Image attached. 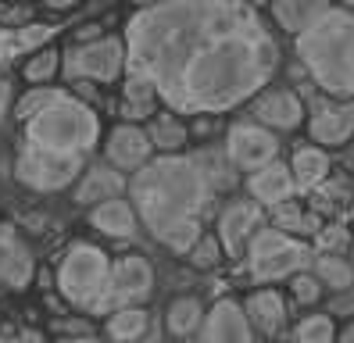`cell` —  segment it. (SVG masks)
<instances>
[{
  "mask_svg": "<svg viewBox=\"0 0 354 343\" xmlns=\"http://www.w3.org/2000/svg\"><path fill=\"white\" fill-rule=\"evenodd\" d=\"M126 68L179 115H215L258 97L279 47L251 0H154L126 26Z\"/></svg>",
  "mask_w": 354,
  "mask_h": 343,
  "instance_id": "obj_1",
  "label": "cell"
},
{
  "mask_svg": "<svg viewBox=\"0 0 354 343\" xmlns=\"http://www.w3.org/2000/svg\"><path fill=\"white\" fill-rule=\"evenodd\" d=\"M129 193L143 225L176 254H190L204 229V214L215 201V186L207 183L197 158L179 150L158 161H143L129 183Z\"/></svg>",
  "mask_w": 354,
  "mask_h": 343,
  "instance_id": "obj_2",
  "label": "cell"
},
{
  "mask_svg": "<svg viewBox=\"0 0 354 343\" xmlns=\"http://www.w3.org/2000/svg\"><path fill=\"white\" fill-rule=\"evenodd\" d=\"M297 57L326 97L354 100V15L329 8L304 33L294 36Z\"/></svg>",
  "mask_w": 354,
  "mask_h": 343,
  "instance_id": "obj_3",
  "label": "cell"
},
{
  "mask_svg": "<svg viewBox=\"0 0 354 343\" xmlns=\"http://www.w3.org/2000/svg\"><path fill=\"white\" fill-rule=\"evenodd\" d=\"M97 140H100V118L93 115V107L61 90L32 118H26V143L47 147V150L90 154Z\"/></svg>",
  "mask_w": 354,
  "mask_h": 343,
  "instance_id": "obj_4",
  "label": "cell"
},
{
  "mask_svg": "<svg viewBox=\"0 0 354 343\" xmlns=\"http://www.w3.org/2000/svg\"><path fill=\"white\" fill-rule=\"evenodd\" d=\"M111 279V257L93 243H72L57 265V290L72 308L104 315V297H108Z\"/></svg>",
  "mask_w": 354,
  "mask_h": 343,
  "instance_id": "obj_5",
  "label": "cell"
},
{
  "mask_svg": "<svg viewBox=\"0 0 354 343\" xmlns=\"http://www.w3.org/2000/svg\"><path fill=\"white\" fill-rule=\"evenodd\" d=\"M315 250L308 243L294 240L286 229L272 225V229H254L251 240H247V265H251V275L261 279V283H276V279H290L294 272L308 268Z\"/></svg>",
  "mask_w": 354,
  "mask_h": 343,
  "instance_id": "obj_6",
  "label": "cell"
},
{
  "mask_svg": "<svg viewBox=\"0 0 354 343\" xmlns=\"http://www.w3.org/2000/svg\"><path fill=\"white\" fill-rule=\"evenodd\" d=\"M82 168H86V154H65V150H47L36 143H22V150L15 158L18 183L36 189V193L65 189L68 183L79 179Z\"/></svg>",
  "mask_w": 354,
  "mask_h": 343,
  "instance_id": "obj_7",
  "label": "cell"
},
{
  "mask_svg": "<svg viewBox=\"0 0 354 343\" xmlns=\"http://www.w3.org/2000/svg\"><path fill=\"white\" fill-rule=\"evenodd\" d=\"M126 43L118 36H93V43H82V47L65 54V75L75 79H90V82H115L126 72Z\"/></svg>",
  "mask_w": 354,
  "mask_h": 343,
  "instance_id": "obj_8",
  "label": "cell"
},
{
  "mask_svg": "<svg viewBox=\"0 0 354 343\" xmlns=\"http://www.w3.org/2000/svg\"><path fill=\"white\" fill-rule=\"evenodd\" d=\"M154 290V268L147 257L126 254L111 261V279H108V297H104V315H111L115 308L143 304Z\"/></svg>",
  "mask_w": 354,
  "mask_h": 343,
  "instance_id": "obj_9",
  "label": "cell"
},
{
  "mask_svg": "<svg viewBox=\"0 0 354 343\" xmlns=\"http://www.w3.org/2000/svg\"><path fill=\"white\" fill-rule=\"evenodd\" d=\"M225 158L243 172H254L268 161H276L279 158L276 129H268L261 122H236L225 136Z\"/></svg>",
  "mask_w": 354,
  "mask_h": 343,
  "instance_id": "obj_10",
  "label": "cell"
},
{
  "mask_svg": "<svg viewBox=\"0 0 354 343\" xmlns=\"http://www.w3.org/2000/svg\"><path fill=\"white\" fill-rule=\"evenodd\" d=\"M311 143L319 147H340L354 136V100H319L308 118Z\"/></svg>",
  "mask_w": 354,
  "mask_h": 343,
  "instance_id": "obj_11",
  "label": "cell"
},
{
  "mask_svg": "<svg viewBox=\"0 0 354 343\" xmlns=\"http://www.w3.org/2000/svg\"><path fill=\"white\" fill-rule=\"evenodd\" d=\"M201 340L204 343H247V340H254L251 318H247L243 304H236V300H229V297L215 300V308L201 322Z\"/></svg>",
  "mask_w": 354,
  "mask_h": 343,
  "instance_id": "obj_12",
  "label": "cell"
},
{
  "mask_svg": "<svg viewBox=\"0 0 354 343\" xmlns=\"http://www.w3.org/2000/svg\"><path fill=\"white\" fill-rule=\"evenodd\" d=\"M104 150H108V161L122 172H136L143 161H151V133L147 129H140L136 122H126V125H115L108 143H104Z\"/></svg>",
  "mask_w": 354,
  "mask_h": 343,
  "instance_id": "obj_13",
  "label": "cell"
},
{
  "mask_svg": "<svg viewBox=\"0 0 354 343\" xmlns=\"http://www.w3.org/2000/svg\"><path fill=\"white\" fill-rule=\"evenodd\" d=\"M32 272H36L32 250L18 240L11 222H0V283L11 290H26Z\"/></svg>",
  "mask_w": 354,
  "mask_h": 343,
  "instance_id": "obj_14",
  "label": "cell"
},
{
  "mask_svg": "<svg viewBox=\"0 0 354 343\" xmlns=\"http://www.w3.org/2000/svg\"><path fill=\"white\" fill-rule=\"evenodd\" d=\"M304 100L297 90H265L254 100V118L268 129H279V133H290L304 122Z\"/></svg>",
  "mask_w": 354,
  "mask_h": 343,
  "instance_id": "obj_15",
  "label": "cell"
},
{
  "mask_svg": "<svg viewBox=\"0 0 354 343\" xmlns=\"http://www.w3.org/2000/svg\"><path fill=\"white\" fill-rule=\"evenodd\" d=\"M258 225H261V204L258 201H233L218 214V240L229 254H240Z\"/></svg>",
  "mask_w": 354,
  "mask_h": 343,
  "instance_id": "obj_16",
  "label": "cell"
},
{
  "mask_svg": "<svg viewBox=\"0 0 354 343\" xmlns=\"http://www.w3.org/2000/svg\"><path fill=\"white\" fill-rule=\"evenodd\" d=\"M247 189H251V197L261 204V207H272L279 201H290L294 197V172H290V165H283L279 158L276 161H268L261 168L251 172V179H247Z\"/></svg>",
  "mask_w": 354,
  "mask_h": 343,
  "instance_id": "obj_17",
  "label": "cell"
},
{
  "mask_svg": "<svg viewBox=\"0 0 354 343\" xmlns=\"http://www.w3.org/2000/svg\"><path fill=\"white\" fill-rule=\"evenodd\" d=\"M90 222H93V229L104 232V236H115V240H129V236L136 232L140 214H136V207H133L129 201H122V193H118V197H108V201L93 204Z\"/></svg>",
  "mask_w": 354,
  "mask_h": 343,
  "instance_id": "obj_18",
  "label": "cell"
},
{
  "mask_svg": "<svg viewBox=\"0 0 354 343\" xmlns=\"http://www.w3.org/2000/svg\"><path fill=\"white\" fill-rule=\"evenodd\" d=\"M118 193H126V176H122V168H115L111 161L108 165H93V168H82V183L75 189V201L79 204H100L108 197H118Z\"/></svg>",
  "mask_w": 354,
  "mask_h": 343,
  "instance_id": "obj_19",
  "label": "cell"
},
{
  "mask_svg": "<svg viewBox=\"0 0 354 343\" xmlns=\"http://www.w3.org/2000/svg\"><path fill=\"white\" fill-rule=\"evenodd\" d=\"M247 318H251V329L261 333V336H276L283 326H286V304L276 290H258L247 297L243 304Z\"/></svg>",
  "mask_w": 354,
  "mask_h": 343,
  "instance_id": "obj_20",
  "label": "cell"
},
{
  "mask_svg": "<svg viewBox=\"0 0 354 343\" xmlns=\"http://www.w3.org/2000/svg\"><path fill=\"white\" fill-rule=\"evenodd\" d=\"M158 100H161V97H158V86L143 75V72L126 68V86H122V115H126L129 122L151 118Z\"/></svg>",
  "mask_w": 354,
  "mask_h": 343,
  "instance_id": "obj_21",
  "label": "cell"
},
{
  "mask_svg": "<svg viewBox=\"0 0 354 343\" xmlns=\"http://www.w3.org/2000/svg\"><path fill=\"white\" fill-rule=\"evenodd\" d=\"M268 4H272V18L279 21V29H286L290 36L304 33L311 21L333 8L329 0H268Z\"/></svg>",
  "mask_w": 354,
  "mask_h": 343,
  "instance_id": "obj_22",
  "label": "cell"
},
{
  "mask_svg": "<svg viewBox=\"0 0 354 343\" xmlns=\"http://www.w3.org/2000/svg\"><path fill=\"white\" fill-rule=\"evenodd\" d=\"M290 172H294V183H297L301 189L319 186V183L326 179V172H329V158H326V150H322V147H301V150H294Z\"/></svg>",
  "mask_w": 354,
  "mask_h": 343,
  "instance_id": "obj_23",
  "label": "cell"
},
{
  "mask_svg": "<svg viewBox=\"0 0 354 343\" xmlns=\"http://www.w3.org/2000/svg\"><path fill=\"white\" fill-rule=\"evenodd\" d=\"M151 143H154V150H165V154H176V150H183V143H186V125H183V118H179V111H161V115H154L151 118Z\"/></svg>",
  "mask_w": 354,
  "mask_h": 343,
  "instance_id": "obj_24",
  "label": "cell"
},
{
  "mask_svg": "<svg viewBox=\"0 0 354 343\" xmlns=\"http://www.w3.org/2000/svg\"><path fill=\"white\" fill-rule=\"evenodd\" d=\"M201 322H204V304L197 297L172 300L169 315H165V326H169L172 336H194V333H201Z\"/></svg>",
  "mask_w": 354,
  "mask_h": 343,
  "instance_id": "obj_25",
  "label": "cell"
},
{
  "mask_svg": "<svg viewBox=\"0 0 354 343\" xmlns=\"http://www.w3.org/2000/svg\"><path fill=\"white\" fill-rule=\"evenodd\" d=\"M311 268H315V275L322 279V286H329V290L354 286V265L347 261V257H340V254L319 250L315 257H311Z\"/></svg>",
  "mask_w": 354,
  "mask_h": 343,
  "instance_id": "obj_26",
  "label": "cell"
},
{
  "mask_svg": "<svg viewBox=\"0 0 354 343\" xmlns=\"http://www.w3.org/2000/svg\"><path fill=\"white\" fill-rule=\"evenodd\" d=\"M151 329V318L140 304H129V308H115L108 315V336L111 340H140L143 333Z\"/></svg>",
  "mask_w": 354,
  "mask_h": 343,
  "instance_id": "obj_27",
  "label": "cell"
},
{
  "mask_svg": "<svg viewBox=\"0 0 354 343\" xmlns=\"http://www.w3.org/2000/svg\"><path fill=\"white\" fill-rule=\"evenodd\" d=\"M194 158H197V165L204 168L207 183H212L215 189H229L236 183V165L225 154H218V150H201V154H194Z\"/></svg>",
  "mask_w": 354,
  "mask_h": 343,
  "instance_id": "obj_28",
  "label": "cell"
},
{
  "mask_svg": "<svg viewBox=\"0 0 354 343\" xmlns=\"http://www.w3.org/2000/svg\"><path fill=\"white\" fill-rule=\"evenodd\" d=\"M294 336L301 343H329V340H337V326H333V315H308L297 322V329Z\"/></svg>",
  "mask_w": 354,
  "mask_h": 343,
  "instance_id": "obj_29",
  "label": "cell"
},
{
  "mask_svg": "<svg viewBox=\"0 0 354 343\" xmlns=\"http://www.w3.org/2000/svg\"><path fill=\"white\" fill-rule=\"evenodd\" d=\"M57 68H61V50L39 47V50H32V57L26 61V79H29V82H47V79L57 75Z\"/></svg>",
  "mask_w": 354,
  "mask_h": 343,
  "instance_id": "obj_30",
  "label": "cell"
},
{
  "mask_svg": "<svg viewBox=\"0 0 354 343\" xmlns=\"http://www.w3.org/2000/svg\"><path fill=\"white\" fill-rule=\"evenodd\" d=\"M54 36V26H44V21H32V26H22L11 33V50H22L32 54L39 47H47V39Z\"/></svg>",
  "mask_w": 354,
  "mask_h": 343,
  "instance_id": "obj_31",
  "label": "cell"
},
{
  "mask_svg": "<svg viewBox=\"0 0 354 343\" xmlns=\"http://www.w3.org/2000/svg\"><path fill=\"white\" fill-rule=\"evenodd\" d=\"M222 254H225V247H222V240H218V232H201L197 243L190 247V261H194L197 268H215V265L222 261Z\"/></svg>",
  "mask_w": 354,
  "mask_h": 343,
  "instance_id": "obj_32",
  "label": "cell"
},
{
  "mask_svg": "<svg viewBox=\"0 0 354 343\" xmlns=\"http://www.w3.org/2000/svg\"><path fill=\"white\" fill-rule=\"evenodd\" d=\"M290 293H294L297 304H315V300L322 297V279L315 272L301 268V272L290 275Z\"/></svg>",
  "mask_w": 354,
  "mask_h": 343,
  "instance_id": "obj_33",
  "label": "cell"
},
{
  "mask_svg": "<svg viewBox=\"0 0 354 343\" xmlns=\"http://www.w3.org/2000/svg\"><path fill=\"white\" fill-rule=\"evenodd\" d=\"M272 219H276V225L286 229V232H308V229H311V222L304 219V211H301L294 201H279V204H272Z\"/></svg>",
  "mask_w": 354,
  "mask_h": 343,
  "instance_id": "obj_34",
  "label": "cell"
},
{
  "mask_svg": "<svg viewBox=\"0 0 354 343\" xmlns=\"http://www.w3.org/2000/svg\"><path fill=\"white\" fill-rule=\"evenodd\" d=\"M54 93H57V90H50V86H39V82H36L32 90H29V93H26L22 100H18V107H15V115L22 118V122H26V118H32V115L39 111V107H44V104H50V100H54Z\"/></svg>",
  "mask_w": 354,
  "mask_h": 343,
  "instance_id": "obj_35",
  "label": "cell"
},
{
  "mask_svg": "<svg viewBox=\"0 0 354 343\" xmlns=\"http://www.w3.org/2000/svg\"><path fill=\"white\" fill-rule=\"evenodd\" d=\"M315 247H319V250H329V254H344V250H351V236H347L344 225H326V229L319 232Z\"/></svg>",
  "mask_w": 354,
  "mask_h": 343,
  "instance_id": "obj_36",
  "label": "cell"
},
{
  "mask_svg": "<svg viewBox=\"0 0 354 343\" xmlns=\"http://www.w3.org/2000/svg\"><path fill=\"white\" fill-rule=\"evenodd\" d=\"M329 315L333 318H354V286L337 290V297L329 300Z\"/></svg>",
  "mask_w": 354,
  "mask_h": 343,
  "instance_id": "obj_37",
  "label": "cell"
},
{
  "mask_svg": "<svg viewBox=\"0 0 354 343\" xmlns=\"http://www.w3.org/2000/svg\"><path fill=\"white\" fill-rule=\"evenodd\" d=\"M54 333H57V336H90L93 329H90V326H82V322H57Z\"/></svg>",
  "mask_w": 354,
  "mask_h": 343,
  "instance_id": "obj_38",
  "label": "cell"
},
{
  "mask_svg": "<svg viewBox=\"0 0 354 343\" xmlns=\"http://www.w3.org/2000/svg\"><path fill=\"white\" fill-rule=\"evenodd\" d=\"M8 100H11V82L0 79V125H4V115H8Z\"/></svg>",
  "mask_w": 354,
  "mask_h": 343,
  "instance_id": "obj_39",
  "label": "cell"
},
{
  "mask_svg": "<svg viewBox=\"0 0 354 343\" xmlns=\"http://www.w3.org/2000/svg\"><path fill=\"white\" fill-rule=\"evenodd\" d=\"M8 50H11V36H8L4 29H0V64L8 61Z\"/></svg>",
  "mask_w": 354,
  "mask_h": 343,
  "instance_id": "obj_40",
  "label": "cell"
},
{
  "mask_svg": "<svg viewBox=\"0 0 354 343\" xmlns=\"http://www.w3.org/2000/svg\"><path fill=\"white\" fill-rule=\"evenodd\" d=\"M337 336H340L344 343H354V322H347V326H344V329H340Z\"/></svg>",
  "mask_w": 354,
  "mask_h": 343,
  "instance_id": "obj_41",
  "label": "cell"
},
{
  "mask_svg": "<svg viewBox=\"0 0 354 343\" xmlns=\"http://www.w3.org/2000/svg\"><path fill=\"white\" fill-rule=\"evenodd\" d=\"M50 8H72V4H79V0H47Z\"/></svg>",
  "mask_w": 354,
  "mask_h": 343,
  "instance_id": "obj_42",
  "label": "cell"
},
{
  "mask_svg": "<svg viewBox=\"0 0 354 343\" xmlns=\"http://www.w3.org/2000/svg\"><path fill=\"white\" fill-rule=\"evenodd\" d=\"M340 4H344V8H354V0H340Z\"/></svg>",
  "mask_w": 354,
  "mask_h": 343,
  "instance_id": "obj_43",
  "label": "cell"
},
{
  "mask_svg": "<svg viewBox=\"0 0 354 343\" xmlns=\"http://www.w3.org/2000/svg\"><path fill=\"white\" fill-rule=\"evenodd\" d=\"M136 4H154V0H136Z\"/></svg>",
  "mask_w": 354,
  "mask_h": 343,
  "instance_id": "obj_44",
  "label": "cell"
},
{
  "mask_svg": "<svg viewBox=\"0 0 354 343\" xmlns=\"http://www.w3.org/2000/svg\"><path fill=\"white\" fill-rule=\"evenodd\" d=\"M351 254H354V243H351Z\"/></svg>",
  "mask_w": 354,
  "mask_h": 343,
  "instance_id": "obj_45",
  "label": "cell"
}]
</instances>
